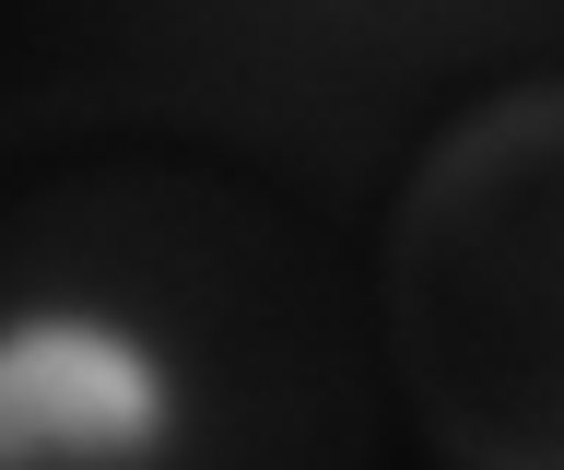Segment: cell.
Here are the masks:
<instances>
[{
    "label": "cell",
    "mask_w": 564,
    "mask_h": 470,
    "mask_svg": "<svg viewBox=\"0 0 564 470\" xmlns=\"http://www.w3.org/2000/svg\"><path fill=\"white\" fill-rule=\"evenodd\" d=\"M188 389L165 329L106 294L0 306V470H165Z\"/></svg>",
    "instance_id": "obj_1"
}]
</instances>
